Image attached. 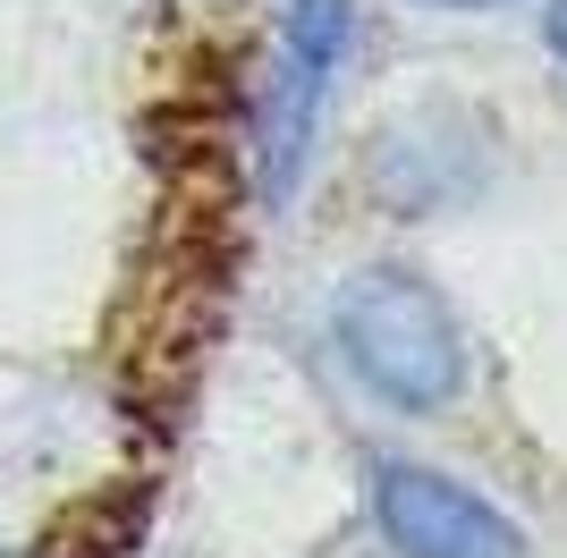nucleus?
I'll use <instances>...</instances> for the list:
<instances>
[{
  "instance_id": "nucleus-2",
  "label": "nucleus",
  "mask_w": 567,
  "mask_h": 558,
  "mask_svg": "<svg viewBox=\"0 0 567 558\" xmlns=\"http://www.w3.org/2000/svg\"><path fill=\"white\" fill-rule=\"evenodd\" d=\"M348 43H355V0H288L280 51H271V76H262V102H255V169L271 204L306 178L313 127H322V102L348 69Z\"/></svg>"
},
{
  "instance_id": "nucleus-4",
  "label": "nucleus",
  "mask_w": 567,
  "mask_h": 558,
  "mask_svg": "<svg viewBox=\"0 0 567 558\" xmlns=\"http://www.w3.org/2000/svg\"><path fill=\"white\" fill-rule=\"evenodd\" d=\"M550 51L567 60V0H550Z\"/></svg>"
},
{
  "instance_id": "nucleus-1",
  "label": "nucleus",
  "mask_w": 567,
  "mask_h": 558,
  "mask_svg": "<svg viewBox=\"0 0 567 558\" xmlns=\"http://www.w3.org/2000/svg\"><path fill=\"white\" fill-rule=\"evenodd\" d=\"M339 322V355L355 364V381L381 397V406H406V415H441L466 390V330H457L450 297L415 271H355L331 304Z\"/></svg>"
},
{
  "instance_id": "nucleus-5",
  "label": "nucleus",
  "mask_w": 567,
  "mask_h": 558,
  "mask_svg": "<svg viewBox=\"0 0 567 558\" xmlns=\"http://www.w3.org/2000/svg\"><path fill=\"white\" fill-rule=\"evenodd\" d=\"M450 9H492V0H450Z\"/></svg>"
},
{
  "instance_id": "nucleus-3",
  "label": "nucleus",
  "mask_w": 567,
  "mask_h": 558,
  "mask_svg": "<svg viewBox=\"0 0 567 558\" xmlns=\"http://www.w3.org/2000/svg\"><path fill=\"white\" fill-rule=\"evenodd\" d=\"M373 516L399 558H525V534L457 474L432 465H381L373 474Z\"/></svg>"
}]
</instances>
